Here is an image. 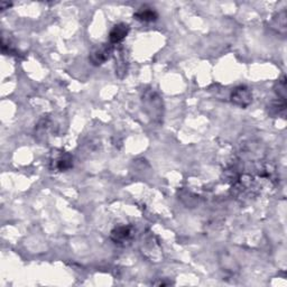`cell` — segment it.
<instances>
[{
	"instance_id": "6da1fadb",
	"label": "cell",
	"mask_w": 287,
	"mask_h": 287,
	"mask_svg": "<svg viewBox=\"0 0 287 287\" xmlns=\"http://www.w3.org/2000/svg\"><path fill=\"white\" fill-rule=\"evenodd\" d=\"M230 99L232 101V103H235L236 105H239V107L241 108H246L251 103L252 95L251 91L249 90L247 87L240 86L238 88H236L235 90L231 92Z\"/></svg>"
},
{
	"instance_id": "7a4b0ae2",
	"label": "cell",
	"mask_w": 287,
	"mask_h": 287,
	"mask_svg": "<svg viewBox=\"0 0 287 287\" xmlns=\"http://www.w3.org/2000/svg\"><path fill=\"white\" fill-rule=\"evenodd\" d=\"M113 54L112 44H102L100 48L92 50L90 54V61L94 65H101L104 62H107Z\"/></svg>"
},
{
	"instance_id": "3957f363",
	"label": "cell",
	"mask_w": 287,
	"mask_h": 287,
	"mask_svg": "<svg viewBox=\"0 0 287 287\" xmlns=\"http://www.w3.org/2000/svg\"><path fill=\"white\" fill-rule=\"evenodd\" d=\"M129 29L130 28L127 24L120 23L115 25L110 31V34H109V42H110V44H118L124 41L128 35Z\"/></svg>"
},
{
	"instance_id": "277c9868",
	"label": "cell",
	"mask_w": 287,
	"mask_h": 287,
	"mask_svg": "<svg viewBox=\"0 0 287 287\" xmlns=\"http://www.w3.org/2000/svg\"><path fill=\"white\" fill-rule=\"evenodd\" d=\"M132 236V228L128 226H120L118 228H115L111 231L110 238L113 242L116 243H122L130 238Z\"/></svg>"
},
{
	"instance_id": "5b68a950",
	"label": "cell",
	"mask_w": 287,
	"mask_h": 287,
	"mask_svg": "<svg viewBox=\"0 0 287 287\" xmlns=\"http://www.w3.org/2000/svg\"><path fill=\"white\" fill-rule=\"evenodd\" d=\"M135 18H136L137 20H141V22L150 23V22H155V20L158 18V14L153 9V8L145 6V7L139 8V10L136 12V14H135Z\"/></svg>"
},
{
	"instance_id": "8992f818",
	"label": "cell",
	"mask_w": 287,
	"mask_h": 287,
	"mask_svg": "<svg viewBox=\"0 0 287 287\" xmlns=\"http://www.w3.org/2000/svg\"><path fill=\"white\" fill-rule=\"evenodd\" d=\"M71 166H72V158L69 155L62 156V157L57 159V163H56L57 170L66 171V170H69Z\"/></svg>"
}]
</instances>
